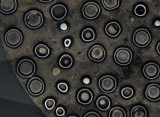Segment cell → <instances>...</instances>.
I'll list each match as a JSON object with an SVG mask.
<instances>
[{
	"mask_svg": "<svg viewBox=\"0 0 160 117\" xmlns=\"http://www.w3.org/2000/svg\"><path fill=\"white\" fill-rule=\"evenodd\" d=\"M25 22L30 28H37L43 23V16L41 13L36 10L30 11L25 15Z\"/></svg>",
	"mask_w": 160,
	"mask_h": 117,
	"instance_id": "6da1fadb",
	"label": "cell"
},
{
	"mask_svg": "<svg viewBox=\"0 0 160 117\" xmlns=\"http://www.w3.org/2000/svg\"><path fill=\"white\" fill-rule=\"evenodd\" d=\"M36 70L35 64L32 60L25 59L21 60L17 66L18 73L23 78H29L33 75Z\"/></svg>",
	"mask_w": 160,
	"mask_h": 117,
	"instance_id": "7a4b0ae2",
	"label": "cell"
},
{
	"mask_svg": "<svg viewBox=\"0 0 160 117\" xmlns=\"http://www.w3.org/2000/svg\"><path fill=\"white\" fill-rule=\"evenodd\" d=\"M151 40V36L148 31L140 28L136 30L133 36V41L137 46L143 48L148 46Z\"/></svg>",
	"mask_w": 160,
	"mask_h": 117,
	"instance_id": "3957f363",
	"label": "cell"
},
{
	"mask_svg": "<svg viewBox=\"0 0 160 117\" xmlns=\"http://www.w3.org/2000/svg\"><path fill=\"white\" fill-rule=\"evenodd\" d=\"M5 43L11 48H16L19 46L23 40V36L18 30H10L7 32L4 37Z\"/></svg>",
	"mask_w": 160,
	"mask_h": 117,
	"instance_id": "277c9868",
	"label": "cell"
},
{
	"mask_svg": "<svg viewBox=\"0 0 160 117\" xmlns=\"http://www.w3.org/2000/svg\"><path fill=\"white\" fill-rule=\"evenodd\" d=\"M114 60L121 66L129 65L132 60V54L130 49L126 48H120L114 53Z\"/></svg>",
	"mask_w": 160,
	"mask_h": 117,
	"instance_id": "5b68a950",
	"label": "cell"
},
{
	"mask_svg": "<svg viewBox=\"0 0 160 117\" xmlns=\"http://www.w3.org/2000/svg\"><path fill=\"white\" fill-rule=\"evenodd\" d=\"M100 90L106 93L112 92L116 89L117 81L116 79L111 75H106L100 78L98 81Z\"/></svg>",
	"mask_w": 160,
	"mask_h": 117,
	"instance_id": "8992f818",
	"label": "cell"
},
{
	"mask_svg": "<svg viewBox=\"0 0 160 117\" xmlns=\"http://www.w3.org/2000/svg\"><path fill=\"white\" fill-rule=\"evenodd\" d=\"M28 89L30 93L32 95L35 96L40 95L44 91V83L38 77H33L28 82Z\"/></svg>",
	"mask_w": 160,
	"mask_h": 117,
	"instance_id": "52a82bcc",
	"label": "cell"
},
{
	"mask_svg": "<svg viewBox=\"0 0 160 117\" xmlns=\"http://www.w3.org/2000/svg\"><path fill=\"white\" fill-rule=\"evenodd\" d=\"M100 8L99 5L95 2H88L82 8V14L85 18L89 19H93L99 15Z\"/></svg>",
	"mask_w": 160,
	"mask_h": 117,
	"instance_id": "ba28073f",
	"label": "cell"
},
{
	"mask_svg": "<svg viewBox=\"0 0 160 117\" xmlns=\"http://www.w3.org/2000/svg\"><path fill=\"white\" fill-rule=\"evenodd\" d=\"M88 55L91 60L96 62H101L106 56V51L102 46L95 45L90 49Z\"/></svg>",
	"mask_w": 160,
	"mask_h": 117,
	"instance_id": "9c48e42d",
	"label": "cell"
},
{
	"mask_svg": "<svg viewBox=\"0 0 160 117\" xmlns=\"http://www.w3.org/2000/svg\"><path fill=\"white\" fill-rule=\"evenodd\" d=\"M159 66L154 63H149L143 68V73L148 79L153 80L157 78L160 74Z\"/></svg>",
	"mask_w": 160,
	"mask_h": 117,
	"instance_id": "30bf717a",
	"label": "cell"
},
{
	"mask_svg": "<svg viewBox=\"0 0 160 117\" xmlns=\"http://www.w3.org/2000/svg\"><path fill=\"white\" fill-rule=\"evenodd\" d=\"M145 95L150 101H158L160 99V86L156 84H150L147 87Z\"/></svg>",
	"mask_w": 160,
	"mask_h": 117,
	"instance_id": "8fae6325",
	"label": "cell"
},
{
	"mask_svg": "<svg viewBox=\"0 0 160 117\" xmlns=\"http://www.w3.org/2000/svg\"><path fill=\"white\" fill-rule=\"evenodd\" d=\"M16 0H0V11L3 13H12L16 10Z\"/></svg>",
	"mask_w": 160,
	"mask_h": 117,
	"instance_id": "7c38bea8",
	"label": "cell"
},
{
	"mask_svg": "<svg viewBox=\"0 0 160 117\" xmlns=\"http://www.w3.org/2000/svg\"><path fill=\"white\" fill-rule=\"evenodd\" d=\"M77 97V100L80 104L86 105L92 102L93 95L92 92L88 89H83L78 92Z\"/></svg>",
	"mask_w": 160,
	"mask_h": 117,
	"instance_id": "4fadbf2b",
	"label": "cell"
},
{
	"mask_svg": "<svg viewBox=\"0 0 160 117\" xmlns=\"http://www.w3.org/2000/svg\"><path fill=\"white\" fill-rule=\"evenodd\" d=\"M51 13L54 19L61 20L67 15V10L65 6L62 4H57L52 8Z\"/></svg>",
	"mask_w": 160,
	"mask_h": 117,
	"instance_id": "5bb4252c",
	"label": "cell"
},
{
	"mask_svg": "<svg viewBox=\"0 0 160 117\" xmlns=\"http://www.w3.org/2000/svg\"><path fill=\"white\" fill-rule=\"evenodd\" d=\"M106 33L111 37L117 36L121 32V28L118 23L115 22H112L108 23L105 28Z\"/></svg>",
	"mask_w": 160,
	"mask_h": 117,
	"instance_id": "9a60e30c",
	"label": "cell"
},
{
	"mask_svg": "<svg viewBox=\"0 0 160 117\" xmlns=\"http://www.w3.org/2000/svg\"><path fill=\"white\" fill-rule=\"evenodd\" d=\"M50 52V51L48 47L43 44H39L35 49V54L40 58L47 57Z\"/></svg>",
	"mask_w": 160,
	"mask_h": 117,
	"instance_id": "2e32d148",
	"label": "cell"
},
{
	"mask_svg": "<svg viewBox=\"0 0 160 117\" xmlns=\"http://www.w3.org/2000/svg\"><path fill=\"white\" fill-rule=\"evenodd\" d=\"M110 101L107 96H101L98 99L96 102L97 106L101 110H106L110 106Z\"/></svg>",
	"mask_w": 160,
	"mask_h": 117,
	"instance_id": "e0dca14e",
	"label": "cell"
},
{
	"mask_svg": "<svg viewBox=\"0 0 160 117\" xmlns=\"http://www.w3.org/2000/svg\"><path fill=\"white\" fill-rule=\"evenodd\" d=\"M147 115V110L142 106H136L131 110V116L132 117H145Z\"/></svg>",
	"mask_w": 160,
	"mask_h": 117,
	"instance_id": "ac0fdd59",
	"label": "cell"
},
{
	"mask_svg": "<svg viewBox=\"0 0 160 117\" xmlns=\"http://www.w3.org/2000/svg\"><path fill=\"white\" fill-rule=\"evenodd\" d=\"M73 63V60L70 56L68 54L64 55L59 60V64L60 66L63 68L70 67Z\"/></svg>",
	"mask_w": 160,
	"mask_h": 117,
	"instance_id": "d6986e66",
	"label": "cell"
},
{
	"mask_svg": "<svg viewBox=\"0 0 160 117\" xmlns=\"http://www.w3.org/2000/svg\"><path fill=\"white\" fill-rule=\"evenodd\" d=\"M95 37L94 32L92 29L88 28L83 31L82 33V38L85 41H91Z\"/></svg>",
	"mask_w": 160,
	"mask_h": 117,
	"instance_id": "ffe728a7",
	"label": "cell"
},
{
	"mask_svg": "<svg viewBox=\"0 0 160 117\" xmlns=\"http://www.w3.org/2000/svg\"><path fill=\"white\" fill-rule=\"evenodd\" d=\"M103 6L107 10H112L116 9L119 6V0H102Z\"/></svg>",
	"mask_w": 160,
	"mask_h": 117,
	"instance_id": "44dd1931",
	"label": "cell"
},
{
	"mask_svg": "<svg viewBox=\"0 0 160 117\" xmlns=\"http://www.w3.org/2000/svg\"><path fill=\"white\" fill-rule=\"evenodd\" d=\"M109 117H125L126 113L123 109L119 107H116L111 110L109 114Z\"/></svg>",
	"mask_w": 160,
	"mask_h": 117,
	"instance_id": "7402d4cb",
	"label": "cell"
},
{
	"mask_svg": "<svg viewBox=\"0 0 160 117\" xmlns=\"http://www.w3.org/2000/svg\"><path fill=\"white\" fill-rule=\"evenodd\" d=\"M135 13L138 16H143L146 14L147 10L146 7L142 4H139L136 7L134 10Z\"/></svg>",
	"mask_w": 160,
	"mask_h": 117,
	"instance_id": "603a6c76",
	"label": "cell"
},
{
	"mask_svg": "<svg viewBox=\"0 0 160 117\" xmlns=\"http://www.w3.org/2000/svg\"><path fill=\"white\" fill-rule=\"evenodd\" d=\"M122 95L124 98H129L132 97L133 95V90L132 88L126 87L122 89L121 91Z\"/></svg>",
	"mask_w": 160,
	"mask_h": 117,
	"instance_id": "cb8c5ba5",
	"label": "cell"
},
{
	"mask_svg": "<svg viewBox=\"0 0 160 117\" xmlns=\"http://www.w3.org/2000/svg\"><path fill=\"white\" fill-rule=\"evenodd\" d=\"M55 105V100L51 98L47 99L45 102V106L48 110H52Z\"/></svg>",
	"mask_w": 160,
	"mask_h": 117,
	"instance_id": "d4e9b609",
	"label": "cell"
},
{
	"mask_svg": "<svg viewBox=\"0 0 160 117\" xmlns=\"http://www.w3.org/2000/svg\"><path fill=\"white\" fill-rule=\"evenodd\" d=\"M58 88L60 91L63 93L67 92L68 91V85L64 82L58 83Z\"/></svg>",
	"mask_w": 160,
	"mask_h": 117,
	"instance_id": "484cf974",
	"label": "cell"
},
{
	"mask_svg": "<svg viewBox=\"0 0 160 117\" xmlns=\"http://www.w3.org/2000/svg\"><path fill=\"white\" fill-rule=\"evenodd\" d=\"M56 112L57 115L58 116L62 117V116H63L65 115V110L63 107H59L57 109Z\"/></svg>",
	"mask_w": 160,
	"mask_h": 117,
	"instance_id": "4316f807",
	"label": "cell"
},
{
	"mask_svg": "<svg viewBox=\"0 0 160 117\" xmlns=\"http://www.w3.org/2000/svg\"><path fill=\"white\" fill-rule=\"evenodd\" d=\"M85 117H99L100 116L98 115L96 112L94 111H91V112H88L86 115L84 116Z\"/></svg>",
	"mask_w": 160,
	"mask_h": 117,
	"instance_id": "83f0119b",
	"label": "cell"
},
{
	"mask_svg": "<svg viewBox=\"0 0 160 117\" xmlns=\"http://www.w3.org/2000/svg\"><path fill=\"white\" fill-rule=\"evenodd\" d=\"M60 27L62 31H66L68 29V26H67V24H65V23H63L60 25Z\"/></svg>",
	"mask_w": 160,
	"mask_h": 117,
	"instance_id": "f1b7e54d",
	"label": "cell"
},
{
	"mask_svg": "<svg viewBox=\"0 0 160 117\" xmlns=\"http://www.w3.org/2000/svg\"><path fill=\"white\" fill-rule=\"evenodd\" d=\"M71 42V41L69 39H66V40L65 41V42H64L65 46L67 47H69L70 45Z\"/></svg>",
	"mask_w": 160,
	"mask_h": 117,
	"instance_id": "f546056e",
	"label": "cell"
},
{
	"mask_svg": "<svg viewBox=\"0 0 160 117\" xmlns=\"http://www.w3.org/2000/svg\"><path fill=\"white\" fill-rule=\"evenodd\" d=\"M157 50L158 53L160 55V42H159V43H158V45H157Z\"/></svg>",
	"mask_w": 160,
	"mask_h": 117,
	"instance_id": "4dcf8cb0",
	"label": "cell"
},
{
	"mask_svg": "<svg viewBox=\"0 0 160 117\" xmlns=\"http://www.w3.org/2000/svg\"><path fill=\"white\" fill-rule=\"evenodd\" d=\"M39 1L42 2H51L52 0H39Z\"/></svg>",
	"mask_w": 160,
	"mask_h": 117,
	"instance_id": "1f68e13d",
	"label": "cell"
},
{
	"mask_svg": "<svg viewBox=\"0 0 160 117\" xmlns=\"http://www.w3.org/2000/svg\"><path fill=\"white\" fill-rule=\"evenodd\" d=\"M69 117H76V116H69Z\"/></svg>",
	"mask_w": 160,
	"mask_h": 117,
	"instance_id": "d6a6232c",
	"label": "cell"
}]
</instances>
